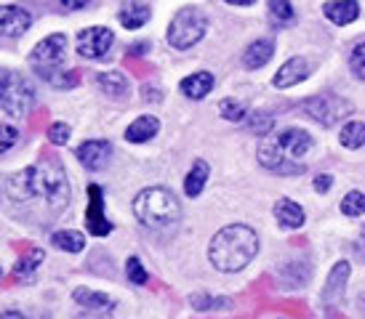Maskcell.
<instances>
[{
	"instance_id": "cell-1",
	"label": "cell",
	"mask_w": 365,
	"mask_h": 319,
	"mask_svg": "<svg viewBox=\"0 0 365 319\" xmlns=\"http://www.w3.org/2000/svg\"><path fill=\"white\" fill-rule=\"evenodd\" d=\"M6 197L16 208H30V216L56 219L70 202V181L59 160L43 157L6 176Z\"/></svg>"
},
{
	"instance_id": "cell-2",
	"label": "cell",
	"mask_w": 365,
	"mask_h": 319,
	"mask_svg": "<svg viewBox=\"0 0 365 319\" xmlns=\"http://www.w3.org/2000/svg\"><path fill=\"white\" fill-rule=\"evenodd\" d=\"M259 253V234L245 224H230L216 231L208 245V258L219 271H243Z\"/></svg>"
},
{
	"instance_id": "cell-3",
	"label": "cell",
	"mask_w": 365,
	"mask_h": 319,
	"mask_svg": "<svg viewBox=\"0 0 365 319\" xmlns=\"http://www.w3.org/2000/svg\"><path fill=\"white\" fill-rule=\"evenodd\" d=\"M133 216L147 229H168L182 219V205L171 189L150 187L133 199Z\"/></svg>"
},
{
	"instance_id": "cell-4",
	"label": "cell",
	"mask_w": 365,
	"mask_h": 319,
	"mask_svg": "<svg viewBox=\"0 0 365 319\" xmlns=\"http://www.w3.org/2000/svg\"><path fill=\"white\" fill-rule=\"evenodd\" d=\"M0 101L6 117H24L35 104V85L16 70H3L0 80Z\"/></svg>"
},
{
	"instance_id": "cell-5",
	"label": "cell",
	"mask_w": 365,
	"mask_h": 319,
	"mask_svg": "<svg viewBox=\"0 0 365 319\" xmlns=\"http://www.w3.org/2000/svg\"><path fill=\"white\" fill-rule=\"evenodd\" d=\"M205 30H208V19L203 11L195 6H184L176 11V16L168 24V43L176 51H187L203 40Z\"/></svg>"
},
{
	"instance_id": "cell-6",
	"label": "cell",
	"mask_w": 365,
	"mask_h": 319,
	"mask_svg": "<svg viewBox=\"0 0 365 319\" xmlns=\"http://www.w3.org/2000/svg\"><path fill=\"white\" fill-rule=\"evenodd\" d=\"M304 110L314 122H320L323 128H331L341 117L352 115V104L341 96H312L309 101H304Z\"/></svg>"
},
{
	"instance_id": "cell-7",
	"label": "cell",
	"mask_w": 365,
	"mask_h": 319,
	"mask_svg": "<svg viewBox=\"0 0 365 319\" xmlns=\"http://www.w3.org/2000/svg\"><path fill=\"white\" fill-rule=\"evenodd\" d=\"M64 53H67V35H48V38H43L35 48H32L30 59H32V67L35 70H51V67H59L61 59H64Z\"/></svg>"
},
{
	"instance_id": "cell-8",
	"label": "cell",
	"mask_w": 365,
	"mask_h": 319,
	"mask_svg": "<svg viewBox=\"0 0 365 319\" xmlns=\"http://www.w3.org/2000/svg\"><path fill=\"white\" fill-rule=\"evenodd\" d=\"M256 157H259V162H262L264 168L277 173V176H299V173H304V165L291 162L288 155H283L280 147L272 144V141H262L259 150H256Z\"/></svg>"
},
{
	"instance_id": "cell-9",
	"label": "cell",
	"mask_w": 365,
	"mask_h": 319,
	"mask_svg": "<svg viewBox=\"0 0 365 319\" xmlns=\"http://www.w3.org/2000/svg\"><path fill=\"white\" fill-rule=\"evenodd\" d=\"M112 40L115 38H112V32L107 27H88V30H83L78 35L75 48L86 59H104L107 51L112 48Z\"/></svg>"
},
{
	"instance_id": "cell-10",
	"label": "cell",
	"mask_w": 365,
	"mask_h": 319,
	"mask_svg": "<svg viewBox=\"0 0 365 319\" xmlns=\"http://www.w3.org/2000/svg\"><path fill=\"white\" fill-rule=\"evenodd\" d=\"M30 27H32V14L27 9L14 6V3H6L0 9V32H3V38H21Z\"/></svg>"
},
{
	"instance_id": "cell-11",
	"label": "cell",
	"mask_w": 365,
	"mask_h": 319,
	"mask_svg": "<svg viewBox=\"0 0 365 319\" xmlns=\"http://www.w3.org/2000/svg\"><path fill=\"white\" fill-rule=\"evenodd\" d=\"M86 224L93 237H107L112 231V224L104 219V199H102V187L88 184V213H86Z\"/></svg>"
},
{
	"instance_id": "cell-12",
	"label": "cell",
	"mask_w": 365,
	"mask_h": 319,
	"mask_svg": "<svg viewBox=\"0 0 365 319\" xmlns=\"http://www.w3.org/2000/svg\"><path fill=\"white\" fill-rule=\"evenodd\" d=\"M75 157L83 162V168L102 170L112 160V144L110 141H86L75 150Z\"/></svg>"
},
{
	"instance_id": "cell-13",
	"label": "cell",
	"mask_w": 365,
	"mask_h": 319,
	"mask_svg": "<svg viewBox=\"0 0 365 319\" xmlns=\"http://www.w3.org/2000/svg\"><path fill=\"white\" fill-rule=\"evenodd\" d=\"M277 147H280V152L283 155H288V157H307V152L312 150V136L307 133V130L302 128H285L280 136H277V141H274Z\"/></svg>"
},
{
	"instance_id": "cell-14",
	"label": "cell",
	"mask_w": 365,
	"mask_h": 319,
	"mask_svg": "<svg viewBox=\"0 0 365 319\" xmlns=\"http://www.w3.org/2000/svg\"><path fill=\"white\" fill-rule=\"evenodd\" d=\"M309 72H312V64L304 59V56H294V59H288L277 70V75H274V88H294V85H299L302 80L309 78Z\"/></svg>"
},
{
	"instance_id": "cell-15",
	"label": "cell",
	"mask_w": 365,
	"mask_h": 319,
	"mask_svg": "<svg viewBox=\"0 0 365 319\" xmlns=\"http://www.w3.org/2000/svg\"><path fill=\"white\" fill-rule=\"evenodd\" d=\"M349 274H352V266L349 261H339L334 269L328 271V279H325V290H323V300L328 303H336L344 293V285L349 282Z\"/></svg>"
},
{
	"instance_id": "cell-16",
	"label": "cell",
	"mask_w": 365,
	"mask_h": 319,
	"mask_svg": "<svg viewBox=\"0 0 365 319\" xmlns=\"http://www.w3.org/2000/svg\"><path fill=\"white\" fill-rule=\"evenodd\" d=\"M323 14L328 21L344 27V24H352L360 16V3H355V0H331L323 6Z\"/></svg>"
},
{
	"instance_id": "cell-17",
	"label": "cell",
	"mask_w": 365,
	"mask_h": 319,
	"mask_svg": "<svg viewBox=\"0 0 365 319\" xmlns=\"http://www.w3.org/2000/svg\"><path fill=\"white\" fill-rule=\"evenodd\" d=\"M153 16V6L150 3H125L120 11H118V19L125 30H139L144 27Z\"/></svg>"
},
{
	"instance_id": "cell-18",
	"label": "cell",
	"mask_w": 365,
	"mask_h": 319,
	"mask_svg": "<svg viewBox=\"0 0 365 319\" xmlns=\"http://www.w3.org/2000/svg\"><path fill=\"white\" fill-rule=\"evenodd\" d=\"M272 53H274V43L269 38L254 40V43L243 51L245 70H259V67H264L267 61L272 59Z\"/></svg>"
},
{
	"instance_id": "cell-19",
	"label": "cell",
	"mask_w": 365,
	"mask_h": 319,
	"mask_svg": "<svg viewBox=\"0 0 365 319\" xmlns=\"http://www.w3.org/2000/svg\"><path fill=\"white\" fill-rule=\"evenodd\" d=\"M158 130H160V120L153 117V115H144V117H136L125 128V139L131 141V144H144V141L155 139Z\"/></svg>"
},
{
	"instance_id": "cell-20",
	"label": "cell",
	"mask_w": 365,
	"mask_h": 319,
	"mask_svg": "<svg viewBox=\"0 0 365 319\" xmlns=\"http://www.w3.org/2000/svg\"><path fill=\"white\" fill-rule=\"evenodd\" d=\"M274 219L280 221L283 226L299 229V226L304 224V210H302V205H299V202L283 197V199H277V202H274Z\"/></svg>"
},
{
	"instance_id": "cell-21",
	"label": "cell",
	"mask_w": 365,
	"mask_h": 319,
	"mask_svg": "<svg viewBox=\"0 0 365 319\" xmlns=\"http://www.w3.org/2000/svg\"><path fill=\"white\" fill-rule=\"evenodd\" d=\"M213 88V75L211 72H195V75H190V78L182 80V93L187 96V99H203V96H208Z\"/></svg>"
},
{
	"instance_id": "cell-22",
	"label": "cell",
	"mask_w": 365,
	"mask_h": 319,
	"mask_svg": "<svg viewBox=\"0 0 365 319\" xmlns=\"http://www.w3.org/2000/svg\"><path fill=\"white\" fill-rule=\"evenodd\" d=\"M205 181H208V162H205V160H197L192 165V170L187 173V179H184L187 197H197V194L205 189Z\"/></svg>"
},
{
	"instance_id": "cell-23",
	"label": "cell",
	"mask_w": 365,
	"mask_h": 319,
	"mask_svg": "<svg viewBox=\"0 0 365 319\" xmlns=\"http://www.w3.org/2000/svg\"><path fill=\"white\" fill-rule=\"evenodd\" d=\"M96 83H99V88H102L107 96H125L128 88H131L125 75H120V72H99V75H96Z\"/></svg>"
},
{
	"instance_id": "cell-24",
	"label": "cell",
	"mask_w": 365,
	"mask_h": 319,
	"mask_svg": "<svg viewBox=\"0 0 365 319\" xmlns=\"http://www.w3.org/2000/svg\"><path fill=\"white\" fill-rule=\"evenodd\" d=\"M51 245H56V248L64 250V253H81V250L86 248V237L75 229H64V231L51 234Z\"/></svg>"
},
{
	"instance_id": "cell-25",
	"label": "cell",
	"mask_w": 365,
	"mask_h": 319,
	"mask_svg": "<svg viewBox=\"0 0 365 319\" xmlns=\"http://www.w3.org/2000/svg\"><path fill=\"white\" fill-rule=\"evenodd\" d=\"M72 298L75 303H81L86 309H112V298L110 296H104V293H93L88 288H78L72 293Z\"/></svg>"
},
{
	"instance_id": "cell-26",
	"label": "cell",
	"mask_w": 365,
	"mask_h": 319,
	"mask_svg": "<svg viewBox=\"0 0 365 319\" xmlns=\"http://www.w3.org/2000/svg\"><path fill=\"white\" fill-rule=\"evenodd\" d=\"M339 141H341V147L346 150H360L365 144V125L363 122H357V120H349L341 133H339Z\"/></svg>"
},
{
	"instance_id": "cell-27",
	"label": "cell",
	"mask_w": 365,
	"mask_h": 319,
	"mask_svg": "<svg viewBox=\"0 0 365 319\" xmlns=\"http://www.w3.org/2000/svg\"><path fill=\"white\" fill-rule=\"evenodd\" d=\"M38 75H41L46 83H51L53 88H72V85H78V72H59L56 67H51V70H35Z\"/></svg>"
},
{
	"instance_id": "cell-28",
	"label": "cell",
	"mask_w": 365,
	"mask_h": 319,
	"mask_svg": "<svg viewBox=\"0 0 365 319\" xmlns=\"http://www.w3.org/2000/svg\"><path fill=\"white\" fill-rule=\"evenodd\" d=\"M190 303H192V309H197V311H216V309H230V306H232L230 298H211L208 293H192V296H190Z\"/></svg>"
},
{
	"instance_id": "cell-29",
	"label": "cell",
	"mask_w": 365,
	"mask_h": 319,
	"mask_svg": "<svg viewBox=\"0 0 365 319\" xmlns=\"http://www.w3.org/2000/svg\"><path fill=\"white\" fill-rule=\"evenodd\" d=\"M41 263H43V250L32 248L30 253H27V256H24V258L14 266V274H16L19 279H27V277H32V274H35V269H38Z\"/></svg>"
},
{
	"instance_id": "cell-30",
	"label": "cell",
	"mask_w": 365,
	"mask_h": 319,
	"mask_svg": "<svg viewBox=\"0 0 365 319\" xmlns=\"http://www.w3.org/2000/svg\"><path fill=\"white\" fill-rule=\"evenodd\" d=\"M267 9H269V21H272L274 27H285V24L294 21V6L291 3L272 0V3H267Z\"/></svg>"
},
{
	"instance_id": "cell-31",
	"label": "cell",
	"mask_w": 365,
	"mask_h": 319,
	"mask_svg": "<svg viewBox=\"0 0 365 319\" xmlns=\"http://www.w3.org/2000/svg\"><path fill=\"white\" fill-rule=\"evenodd\" d=\"M341 213L349 216V219L365 216V194L363 192H346L344 199H341Z\"/></svg>"
},
{
	"instance_id": "cell-32",
	"label": "cell",
	"mask_w": 365,
	"mask_h": 319,
	"mask_svg": "<svg viewBox=\"0 0 365 319\" xmlns=\"http://www.w3.org/2000/svg\"><path fill=\"white\" fill-rule=\"evenodd\" d=\"M245 125H248V130L251 133H256V136H267L269 130H272V125H274V117L269 115V112H254L251 117L245 120Z\"/></svg>"
},
{
	"instance_id": "cell-33",
	"label": "cell",
	"mask_w": 365,
	"mask_h": 319,
	"mask_svg": "<svg viewBox=\"0 0 365 319\" xmlns=\"http://www.w3.org/2000/svg\"><path fill=\"white\" fill-rule=\"evenodd\" d=\"M219 112H222V117L232 120V122H240V120H248V112H245L243 104H237L235 99H227L222 101V107H219Z\"/></svg>"
},
{
	"instance_id": "cell-34",
	"label": "cell",
	"mask_w": 365,
	"mask_h": 319,
	"mask_svg": "<svg viewBox=\"0 0 365 319\" xmlns=\"http://www.w3.org/2000/svg\"><path fill=\"white\" fill-rule=\"evenodd\" d=\"M349 67H352V72H355L357 78L365 80V40L352 48V53H349Z\"/></svg>"
},
{
	"instance_id": "cell-35",
	"label": "cell",
	"mask_w": 365,
	"mask_h": 319,
	"mask_svg": "<svg viewBox=\"0 0 365 319\" xmlns=\"http://www.w3.org/2000/svg\"><path fill=\"white\" fill-rule=\"evenodd\" d=\"M125 277H128V282H133V285H144V282H147V271H144L142 261L128 258V263H125Z\"/></svg>"
},
{
	"instance_id": "cell-36",
	"label": "cell",
	"mask_w": 365,
	"mask_h": 319,
	"mask_svg": "<svg viewBox=\"0 0 365 319\" xmlns=\"http://www.w3.org/2000/svg\"><path fill=\"white\" fill-rule=\"evenodd\" d=\"M70 125L67 122H53L51 128H48V139H51V144H56V147H61V144H67V139H70Z\"/></svg>"
},
{
	"instance_id": "cell-37",
	"label": "cell",
	"mask_w": 365,
	"mask_h": 319,
	"mask_svg": "<svg viewBox=\"0 0 365 319\" xmlns=\"http://www.w3.org/2000/svg\"><path fill=\"white\" fill-rule=\"evenodd\" d=\"M16 139H19V130L6 122L3 125V141H0V155H9V150L16 147Z\"/></svg>"
},
{
	"instance_id": "cell-38",
	"label": "cell",
	"mask_w": 365,
	"mask_h": 319,
	"mask_svg": "<svg viewBox=\"0 0 365 319\" xmlns=\"http://www.w3.org/2000/svg\"><path fill=\"white\" fill-rule=\"evenodd\" d=\"M331 187H334V179H331V176H325V173H320V176L314 179V192H320V194H325Z\"/></svg>"
},
{
	"instance_id": "cell-39",
	"label": "cell",
	"mask_w": 365,
	"mask_h": 319,
	"mask_svg": "<svg viewBox=\"0 0 365 319\" xmlns=\"http://www.w3.org/2000/svg\"><path fill=\"white\" fill-rule=\"evenodd\" d=\"M61 6H64V9H88L91 3H88V0H64Z\"/></svg>"
},
{
	"instance_id": "cell-40",
	"label": "cell",
	"mask_w": 365,
	"mask_h": 319,
	"mask_svg": "<svg viewBox=\"0 0 365 319\" xmlns=\"http://www.w3.org/2000/svg\"><path fill=\"white\" fill-rule=\"evenodd\" d=\"M357 253H360V256L365 258V229L360 231V237H357Z\"/></svg>"
},
{
	"instance_id": "cell-41",
	"label": "cell",
	"mask_w": 365,
	"mask_h": 319,
	"mask_svg": "<svg viewBox=\"0 0 365 319\" xmlns=\"http://www.w3.org/2000/svg\"><path fill=\"white\" fill-rule=\"evenodd\" d=\"M3 319H27V317H24V314H19V311H6V314H3Z\"/></svg>"
},
{
	"instance_id": "cell-42",
	"label": "cell",
	"mask_w": 365,
	"mask_h": 319,
	"mask_svg": "<svg viewBox=\"0 0 365 319\" xmlns=\"http://www.w3.org/2000/svg\"><path fill=\"white\" fill-rule=\"evenodd\" d=\"M357 306H360V309L365 311V293H363V296H360V298H357Z\"/></svg>"
}]
</instances>
